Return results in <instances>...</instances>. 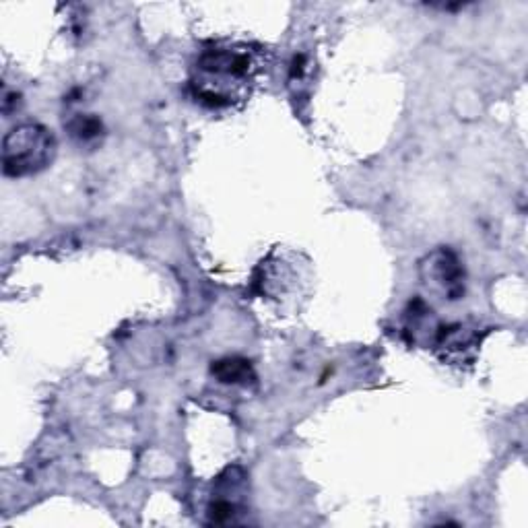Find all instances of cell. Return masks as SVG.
<instances>
[{
	"mask_svg": "<svg viewBox=\"0 0 528 528\" xmlns=\"http://www.w3.org/2000/svg\"><path fill=\"white\" fill-rule=\"evenodd\" d=\"M56 155L52 130L42 124H21L13 128L3 143V172L23 178L46 170Z\"/></svg>",
	"mask_w": 528,
	"mask_h": 528,
	"instance_id": "cell-1",
	"label": "cell"
},
{
	"mask_svg": "<svg viewBox=\"0 0 528 528\" xmlns=\"http://www.w3.org/2000/svg\"><path fill=\"white\" fill-rule=\"evenodd\" d=\"M246 485V475L240 467H231L215 481L213 500L209 506V518L213 524L236 522L242 512V493Z\"/></svg>",
	"mask_w": 528,
	"mask_h": 528,
	"instance_id": "cell-2",
	"label": "cell"
},
{
	"mask_svg": "<svg viewBox=\"0 0 528 528\" xmlns=\"http://www.w3.org/2000/svg\"><path fill=\"white\" fill-rule=\"evenodd\" d=\"M423 271H427V283H438L448 300H458L465 293V271H462L458 258L448 250H438L427 258L423 264Z\"/></svg>",
	"mask_w": 528,
	"mask_h": 528,
	"instance_id": "cell-3",
	"label": "cell"
},
{
	"mask_svg": "<svg viewBox=\"0 0 528 528\" xmlns=\"http://www.w3.org/2000/svg\"><path fill=\"white\" fill-rule=\"evenodd\" d=\"M198 69L211 75H229V77H246L250 71V58L242 52L231 50H207L198 58Z\"/></svg>",
	"mask_w": 528,
	"mask_h": 528,
	"instance_id": "cell-4",
	"label": "cell"
},
{
	"mask_svg": "<svg viewBox=\"0 0 528 528\" xmlns=\"http://www.w3.org/2000/svg\"><path fill=\"white\" fill-rule=\"evenodd\" d=\"M211 374L223 384H246L254 378L252 366L246 359H240V357L219 359L217 363H213Z\"/></svg>",
	"mask_w": 528,
	"mask_h": 528,
	"instance_id": "cell-5",
	"label": "cell"
},
{
	"mask_svg": "<svg viewBox=\"0 0 528 528\" xmlns=\"http://www.w3.org/2000/svg\"><path fill=\"white\" fill-rule=\"evenodd\" d=\"M66 128H69L71 137L77 139V141H81V143L93 141V139H97L104 132L102 120L91 116V114H79V116H75L69 124H66Z\"/></svg>",
	"mask_w": 528,
	"mask_h": 528,
	"instance_id": "cell-6",
	"label": "cell"
}]
</instances>
